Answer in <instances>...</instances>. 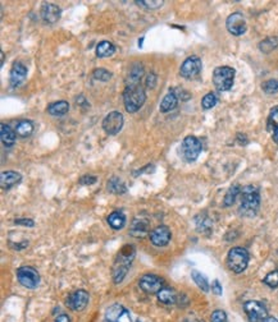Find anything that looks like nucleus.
Segmentation results:
<instances>
[{
    "label": "nucleus",
    "instance_id": "1",
    "mask_svg": "<svg viewBox=\"0 0 278 322\" xmlns=\"http://www.w3.org/2000/svg\"><path fill=\"white\" fill-rule=\"evenodd\" d=\"M260 207V193L254 185H246L241 189L240 214L245 218H254Z\"/></svg>",
    "mask_w": 278,
    "mask_h": 322
},
{
    "label": "nucleus",
    "instance_id": "2",
    "mask_svg": "<svg viewBox=\"0 0 278 322\" xmlns=\"http://www.w3.org/2000/svg\"><path fill=\"white\" fill-rule=\"evenodd\" d=\"M135 247L131 244L125 245L119 251L118 256H117V259L114 261V266H113V282L115 284H119L127 275L129 266H131L133 259H135Z\"/></svg>",
    "mask_w": 278,
    "mask_h": 322
},
{
    "label": "nucleus",
    "instance_id": "3",
    "mask_svg": "<svg viewBox=\"0 0 278 322\" xmlns=\"http://www.w3.org/2000/svg\"><path fill=\"white\" fill-rule=\"evenodd\" d=\"M146 92L141 84H127L125 94H123V102L127 113H136L140 107L145 104Z\"/></svg>",
    "mask_w": 278,
    "mask_h": 322
},
{
    "label": "nucleus",
    "instance_id": "4",
    "mask_svg": "<svg viewBox=\"0 0 278 322\" xmlns=\"http://www.w3.org/2000/svg\"><path fill=\"white\" fill-rule=\"evenodd\" d=\"M236 71L231 67H218L213 72V83L218 91H230L234 86Z\"/></svg>",
    "mask_w": 278,
    "mask_h": 322
},
{
    "label": "nucleus",
    "instance_id": "5",
    "mask_svg": "<svg viewBox=\"0 0 278 322\" xmlns=\"http://www.w3.org/2000/svg\"><path fill=\"white\" fill-rule=\"evenodd\" d=\"M227 265L231 271L235 274H241L246 270L249 265V253L242 247H235L228 252Z\"/></svg>",
    "mask_w": 278,
    "mask_h": 322
},
{
    "label": "nucleus",
    "instance_id": "6",
    "mask_svg": "<svg viewBox=\"0 0 278 322\" xmlns=\"http://www.w3.org/2000/svg\"><path fill=\"white\" fill-rule=\"evenodd\" d=\"M201 150H203V144L193 136H189L185 138L181 144V155L187 162H193L196 160L199 155L201 154Z\"/></svg>",
    "mask_w": 278,
    "mask_h": 322
},
{
    "label": "nucleus",
    "instance_id": "7",
    "mask_svg": "<svg viewBox=\"0 0 278 322\" xmlns=\"http://www.w3.org/2000/svg\"><path fill=\"white\" fill-rule=\"evenodd\" d=\"M17 278L21 285L27 289H35L40 282V275L39 272L31 266H23L17 270Z\"/></svg>",
    "mask_w": 278,
    "mask_h": 322
},
{
    "label": "nucleus",
    "instance_id": "8",
    "mask_svg": "<svg viewBox=\"0 0 278 322\" xmlns=\"http://www.w3.org/2000/svg\"><path fill=\"white\" fill-rule=\"evenodd\" d=\"M244 309L250 322H263L268 317L265 305L258 301H249L244 304Z\"/></svg>",
    "mask_w": 278,
    "mask_h": 322
},
{
    "label": "nucleus",
    "instance_id": "9",
    "mask_svg": "<svg viewBox=\"0 0 278 322\" xmlns=\"http://www.w3.org/2000/svg\"><path fill=\"white\" fill-rule=\"evenodd\" d=\"M123 123H125V119H123V115L119 113V111H112L109 113L104 121H103V129L106 131L107 134L109 136H115L121 132V129L123 128Z\"/></svg>",
    "mask_w": 278,
    "mask_h": 322
},
{
    "label": "nucleus",
    "instance_id": "10",
    "mask_svg": "<svg viewBox=\"0 0 278 322\" xmlns=\"http://www.w3.org/2000/svg\"><path fill=\"white\" fill-rule=\"evenodd\" d=\"M201 67H203V64H201L200 58L196 57V55H191V57L187 58L186 60L182 63V65H181V77L186 78V80L196 77L197 74L200 73Z\"/></svg>",
    "mask_w": 278,
    "mask_h": 322
},
{
    "label": "nucleus",
    "instance_id": "11",
    "mask_svg": "<svg viewBox=\"0 0 278 322\" xmlns=\"http://www.w3.org/2000/svg\"><path fill=\"white\" fill-rule=\"evenodd\" d=\"M226 26H227L228 32L234 35V36L244 35L246 32V28H248L245 17L240 12H235L231 16H228L227 20H226Z\"/></svg>",
    "mask_w": 278,
    "mask_h": 322
},
{
    "label": "nucleus",
    "instance_id": "12",
    "mask_svg": "<svg viewBox=\"0 0 278 322\" xmlns=\"http://www.w3.org/2000/svg\"><path fill=\"white\" fill-rule=\"evenodd\" d=\"M88 303V293L84 289H80V290H76V292L71 293L68 295L67 298V307L75 312H81L86 308V305Z\"/></svg>",
    "mask_w": 278,
    "mask_h": 322
},
{
    "label": "nucleus",
    "instance_id": "13",
    "mask_svg": "<svg viewBox=\"0 0 278 322\" xmlns=\"http://www.w3.org/2000/svg\"><path fill=\"white\" fill-rule=\"evenodd\" d=\"M139 285L144 292L149 293V294H154V293L158 294L163 289L164 282L163 279H160L159 276L146 274V275H144L143 278L140 279Z\"/></svg>",
    "mask_w": 278,
    "mask_h": 322
},
{
    "label": "nucleus",
    "instance_id": "14",
    "mask_svg": "<svg viewBox=\"0 0 278 322\" xmlns=\"http://www.w3.org/2000/svg\"><path fill=\"white\" fill-rule=\"evenodd\" d=\"M172 234L168 226L160 225L158 228H155L153 232L150 233V242L156 247H164L170 243Z\"/></svg>",
    "mask_w": 278,
    "mask_h": 322
},
{
    "label": "nucleus",
    "instance_id": "15",
    "mask_svg": "<svg viewBox=\"0 0 278 322\" xmlns=\"http://www.w3.org/2000/svg\"><path fill=\"white\" fill-rule=\"evenodd\" d=\"M61 8L57 4L53 3H44L41 7V17L44 20L45 23L54 24L57 23L61 18Z\"/></svg>",
    "mask_w": 278,
    "mask_h": 322
},
{
    "label": "nucleus",
    "instance_id": "16",
    "mask_svg": "<svg viewBox=\"0 0 278 322\" xmlns=\"http://www.w3.org/2000/svg\"><path fill=\"white\" fill-rule=\"evenodd\" d=\"M26 77H27V68L24 67L22 63H20V61L14 63L13 68L10 71V84L13 87H17L26 80Z\"/></svg>",
    "mask_w": 278,
    "mask_h": 322
},
{
    "label": "nucleus",
    "instance_id": "17",
    "mask_svg": "<svg viewBox=\"0 0 278 322\" xmlns=\"http://www.w3.org/2000/svg\"><path fill=\"white\" fill-rule=\"evenodd\" d=\"M22 179V175L17 171H3L0 175V185L4 191H8L13 185L18 184Z\"/></svg>",
    "mask_w": 278,
    "mask_h": 322
},
{
    "label": "nucleus",
    "instance_id": "18",
    "mask_svg": "<svg viewBox=\"0 0 278 322\" xmlns=\"http://www.w3.org/2000/svg\"><path fill=\"white\" fill-rule=\"evenodd\" d=\"M0 137H1V142H3L5 147H12L16 143L17 134H16V131H13L9 125L1 124L0 125Z\"/></svg>",
    "mask_w": 278,
    "mask_h": 322
},
{
    "label": "nucleus",
    "instance_id": "19",
    "mask_svg": "<svg viewBox=\"0 0 278 322\" xmlns=\"http://www.w3.org/2000/svg\"><path fill=\"white\" fill-rule=\"evenodd\" d=\"M149 221L145 219H135L131 226V234L133 237H144L146 233L149 232Z\"/></svg>",
    "mask_w": 278,
    "mask_h": 322
},
{
    "label": "nucleus",
    "instance_id": "20",
    "mask_svg": "<svg viewBox=\"0 0 278 322\" xmlns=\"http://www.w3.org/2000/svg\"><path fill=\"white\" fill-rule=\"evenodd\" d=\"M177 104H178V98H177V95L174 94L173 91H170V92L164 96L162 102H160L159 109L162 113H168V111L173 110V109L177 106Z\"/></svg>",
    "mask_w": 278,
    "mask_h": 322
},
{
    "label": "nucleus",
    "instance_id": "21",
    "mask_svg": "<svg viewBox=\"0 0 278 322\" xmlns=\"http://www.w3.org/2000/svg\"><path fill=\"white\" fill-rule=\"evenodd\" d=\"M69 110V104L67 101H57V102H53V104L49 105L48 107V113L53 117H62V115H65Z\"/></svg>",
    "mask_w": 278,
    "mask_h": 322
},
{
    "label": "nucleus",
    "instance_id": "22",
    "mask_svg": "<svg viewBox=\"0 0 278 322\" xmlns=\"http://www.w3.org/2000/svg\"><path fill=\"white\" fill-rule=\"evenodd\" d=\"M108 222L114 230H119L122 229L126 224V216L123 212L114 211L108 216Z\"/></svg>",
    "mask_w": 278,
    "mask_h": 322
},
{
    "label": "nucleus",
    "instance_id": "23",
    "mask_svg": "<svg viewBox=\"0 0 278 322\" xmlns=\"http://www.w3.org/2000/svg\"><path fill=\"white\" fill-rule=\"evenodd\" d=\"M144 76V67L141 64H135L128 73L127 78V84H140V80Z\"/></svg>",
    "mask_w": 278,
    "mask_h": 322
},
{
    "label": "nucleus",
    "instance_id": "24",
    "mask_svg": "<svg viewBox=\"0 0 278 322\" xmlns=\"http://www.w3.org/2000/svg\"><path fill=\"white\" fill-rule=\"evenodd\" d=\"M115 53V47L109 41H102L96 46V55L99 58H109Z\"/></svg>",
    "mask_w": 278,
    "mask_h": 322
},
{
    "label": "nucleus",
    "instance_id": "25",
    "mask_svg": "<svg viewBox=\"0 0 278 322\" xmlns=\"http://www.w3.org/2000/svg\"><path fill=\"white\" fill-rule=\"evenodd\" d=\"M158 299L164 304H174L177 302V293L171 288H163L158 293Z\"/></svg>",
    "mask_w": 278,
    "mask_h": 322
},
{
    "label": "nucleus",
    "instance_id": "26",
    "mask_svg": "<svg viewBox=\"0 0 278 322\" xmlns=\"http://www.w3.org/2000/svg\"><path fill=\"white\" fill-rule=\"evenodd\" d=\"M108 191L115 193V195H122V193L127 191V188H126V184L123 183L122 179L113 177L108 181Z\"/></svg>",
    "mask_w": 278,
    "mask_h": 322
},
{
    "label": "nucleus",
    "instance_id": "27",
    "mask_svg": "<svg viewBox=\"0 0 278 322\" xmlns=\"http://www.w3.org/2000/svg\"><path fill=\"white\" fill-rule=\"evenodd\" d=\"M123 312H125V308H123L121 304L110 305V307L106 311L107 322H117Z\"/></svg>",
    "mask_w": 278,
    "mask_h": 322
},
{
    "label": "nucleus",
    "instance_id": "28",
    "mask_svg": "<svg viewBox=\"0 0 278 322\" xmlns=\"http://www.w3.org/2000/svg\"><path fill=\"white\" fill-rule=\"evenodd\" d=\"M34 132V124L30 121H21L16 127V134L20 137H28Z\"/></svg>",
    "mask_w": 278,
    "mask_h": 322
},
{
    "label": "nucleus",
    "instance_id": "29",
    "mask_svg": "<svg viewBox=\"0 0 278 322\" xmlns=\"http://www.w3.org/2000/svg\"><path fill=\"white\" fill-rule=\"evenodd\" d=\"M238 195H241L240 185H237V184L232 185V187H231L230 189L227 191L226 196H224L223 205L226 206V207H230V206L234 205L235 201H236V198H237Z\"/></svg>",
    "mask_w": 278,
    "mask_h": 322
},
{
    "label": "nucleus",
    "instance_id": "30",
    "mask_svg": "<svg viewBox=\"0 0 278 322\" xmlns=\"http://www.w3.org/2000/svg\"><path fill=\"white\" fill-rule=\"evenodd\" d=\"M196 228L200 233H211L212 220L205 214H200L196 216Z\"/></svg>",
    "mask_w": 278,
    "mask_h": 322
},
{
    "label": "nucleus",
    "instance_id": "31",
    "mask_svg": "<svg viewBox=\"0 0 278 322\" xmlns=\"http://www.w3.org/2000/svg\"><path fill=\"white\" fill-rule=\"evenodd\" d=\"M278 47V39L277 37H267L264 40L261 41L260 44H259V49H260L261 53L264 54H269L271 51H273L275 49Z\"/></svg>",
    "mask_w": 278,
    "mask_h": 322
},
{
    "label": "nucleus",
    "instance_id": "32",
    "mask_svg": "<svg viewBox=\"0 0 278 322\" xmlns=\"http://www.w3.org/2000/svg\"><path fill=\"white\" fill-rule=\"evenodd\" d=\"M191 278L193 279V282H196V285L199 286L203 292H209V282H208V279L205 278L201 272L193 270V271L191 272Z\"/></svg>",
    "mask_w": 278,
    "mask_h": 322
},
{
    "label": "nucleus",
    "instance_id": "33",
    "mask_svg": "<svg viewBox=\"0 0 278 322\" xmlns=\"http://www.w3.org/2000/svg\"><path fill=\"white\" fill-rule=\"evenodd\" d=\"M278 128V106H275L271 110L267 121V129L269 132H275Z\"/></svg>",
    "mask_w": 278,
    "mask_h": 322
},
{
    "label": "nucleus",
    "instance_id": "34",
    "mask_svg": "<svg viewBox=\"0 0 278 322\" xmlns=\"http://www.w3.org/2000/svg\"><path fill=\"white\" fill-rule=\"evenodd\" d=\"M217 102H218L217 95L213 94V92H209V94L205 95L203 98V100H201V106H203V109H205V110H209V109L215 106Z\"/></svg>",
    "mask_w": 278,
    "mask_h": 322
},
{
    "label": "nucleus",
    "instance_id": "35",
    "mask_svg": "<svg viewBox=\"0 0 278 322\" xmlns=\"http://www.w3.org/2000/svg\"><path fill=\"white\" fill-rule=\"evenodd\" d=\"M136 4L140 5V7L146 8V9H158L164 4L163 0H136Z\"/></svg>",
    "mask_w": 278,
    "mask_h": 322
},
{
    "label": "nucleus",
    "instance_id": "36",
    "mask_svg": "<svg viewBox=\"0 0 278 322\" xmlns=\"http://www.w3.org/2000/svg\"><path fill=\"white\" fill-rule=\"evenodd\" d=\"M264 284L265 285H268L269 288H277L278 286V267L276 268V270H273V271H271L268 274V275L265 276L264 278Z\"/></svg>",
    "mask_w": 278,
    "mask_h": 322
},
{
    "label": "nucleus",
    "instance_id": "37",
    "mask_svg": "<svg viewBox=\"0 0 278 322\" xmlns=\"http://www.w3.org/2000/svg\"><path fill=\"white\" fill-rule=\"evenodd\" d=\"M261 88H263V91H264L265 94H268V95L276 94V92L278 91V80H265L264 83L261 84Z\"/></svg>",
    "mask_w": 278,
    "mask_h": 322
},
{
    "label": "nucleus",
    "instance_id": "38",
    "mask_svg": "<svg viewBox=\"0 0 278 322\" xmlns=\"http://www.w3.org/2000/svg\"><path fill=\"white\" fill-rule=\"evenodd\" d=\"M92 74H94V78H95V80H103V82H107V80H109L112 78V73L109 71H107V69H104V68L95 69Z\"/></svg>",
    "mask_w": 278,
    "mask_h": 322
},
{
    "label": "nucleus",
    "instance_id": "39",
    "mask_svg": "<svg viewBox=\"0 0 278 322\" xmlns=\"http://www.w3.org/2000/svg\"><path fill=\"white\" fill-rule=\"evenodd\" d=\"M211 322H228L227 321V315H226V312H224V311L217 309V311H214V312L212 313Z\"/></svg>",
    "mask_w": 278,
    "mask_h": 322
},
{
    "label": "nucleus",
    "instance_id": "40",
    "mask_svg": "<svg viewBox=\"0 0 278 322\" xmlns=\"http://www.w3.org/2000/svg\"><path fill=\"white\" fill-rule=\"evenodd\" d=\"M96 181H98V178L94 177V175H86V177H82V178L80 179V184L91 185L94 184V183H96Z\"/></svg>",
    "mask_w": 278,
    "mask_h": 322
},
{
    "label": "nucleus",
    "instance_id": "41",
    "mask_svg": "<svg viewBox=\"0 0 278 322\" xmlns=\"http://www.w3.org/2000/svg\"><path fill=\"white\" fill-rule=\"evenodd\" d=\"M156 84V76L154 73H150L148 77H146V86L149 88H154Z\"/></svg>",
    "mask_w": 278,
    "mask_h": 322
},
{
    "label": "nucleus",
    "instance_id": "42",
    "mask_svg": "<svg viewBox=\"0 0 278 322\" xmlns=\"http://www.w3.org/2000/svg\"><path fill=\"white\" fill-rule=\"evenodd\" d=\"M16 224L17 225H23V226H34L35 225V222L32 221V220H31V219H17V220H16Z\"/></svg>",
    "mask_w": 278,
    "mask_h": 322
},
{
    "label": "nucleus",
    "instance_id": "43",
    "mask_svg": "<svg viewBox=\"0 0 278 322\" xmlns=\"http://www.w3.org/2000/svg\"><path fill=\"white\" fill-rule=\"evenodd\" d=\"M212 290H213L214 294L222 295V285H221V282H218V280H214L213 284H212Z\"/></svg>",
    "mask_w": 278,
    "mask_h": 322
},
{
    "label": "nucleus",
    "instance_id": "44",
    "mask_svg": "<svg viewBox=\"0 0 278 322\" xmlns=\"http://www.w3.org/2000/svg\"><path fill=\"white\" fill-rule=\"evenodd\" d=\"M117 322H132V319H131V316H129V312L127 309H125V312L121 315V317H119Z\"/></svg>",
    "mask_w": 278,
    "mask_h": 322
},
{
    "label": "nucleus",
    "instance_id": "45",
    "mask_svg": "<svg viewBox=\"0 0 278 322\" xmlns=\"http://www.w3.org/2000/svg\"><path fill=\"white\" fill-rule=\"evenodd\" d=\"M55 322H71V321H69V317H68L67 315H61L57 320H55Z\"/></svg>",
    "mask_w": 278,
    "mask_h": 322
},
{
    "label": "nucleus",
    "instance_id": "46",
    "mask_svg": "<svg viewBox=\"0 0 278 322\" xmlns=\"http://www.w3.org/2000/svg\"><path fill=\"white\" fill-rule=\"evenodd\" d=\"M273 141H275L276 143H278V128L273 132Z\"/></svg>",
    "mask_w": 278,
    "mask_h": 322
},
{
    "label": "nucleus",
    "instance_id": "47",
    "mask_svg": "<svg viewBox=\"0 0 278 322\" xmlns=\"http://www.w3.org/2000/svg\"><path fill=\"white\" fill-rule=\"evenodd\" d=\"M263 322H278V320L275 319V317H267Z\"/></svg>",
    "mask_w": 278,
    "mask_h": 322
},
{
    "label": "nucleus",
    "instance_id": "48",
    "mask_svg": "<svg viewBox=\"0 0 278 322\" xmlns=\"http://www.w3.org/2000/svg\"><path fill=\"white\" fill-rule=\"evenodd\" d=\"M3 64H4V53L1 51V65H3Z\"/></svg>",
    "mask_w": 278,
    "mask_h": 322
}]
</instances>
